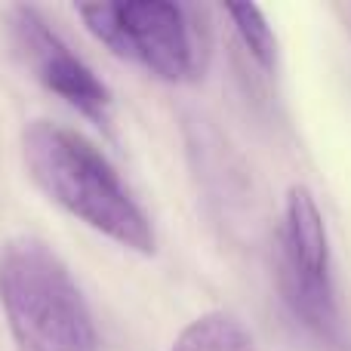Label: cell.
I'll list each match as a JSON object with an SVG mask.
<instances>
[{"mask_svg":"<svg viewBox=\"0 0 351 351\" xmlns=\"http://www.w3.org/2000/svg\"><path fill=\"white\" fill-rule=\"evenodd\" d=\"M22 164L31 182L74 219L133 253H154L152 219L105 154L80 133L53 121H31L22 130Z\"/></svg>","mask_w":351,"mask_h":351,"instance_id":"obj_1","label":"cell"},{"mask_svg":"<svg viewBox=\"0 0 351 351\" xmlns=\"http://www.w3.org/2000/svg\"><path fill=\"white\" fill-rule=\"evenodd\" d=\"M0 308L16 351H99L77 280L34 234L10 237L0 247Z\"/></svg>","mask_w":351,"mask_h":351,"instance_id":"obj_2","label":"cell"},{"mask_svg":"<svg viewBox=\"0 0 351 351\" xmlns=\"http://www.w3.org/2000/svg\"><path fill=\"white\" fill-rule=\"evenodd\" d=\"M77 12L86 31L117 59L136 62L167 84H185L204 71L194 22L173 0H111L86 3Z\"/></svg>","mask_w":351,"mask_h":351,"instance_id":"obj_3","label":"cell"},{"mask_svg":"<svg viewBox=\"0 0 351 351\" xmlns=\"http://www.w3.org/2000/svg\"><path fill=\"white\" fill-rule=\"evenodd\" d=\"M280 290L290 311L321 339H342V311L333 284L330 234L315 194L293 185L284 200V222L278 234Z\"/></svg>","mask_w":351,"mask_h":351,"instance_id":"obj_4","label":"cell"},{"mask_svg":"<svg viewBox=\"0 0 351 351\" xmlns=\"http://www.w3.org/2000/svg\"><path fill=\"white\" fill-rule=\"evenodd\" d=\"M6 31L16 56L37 84H43L80 114L105 123L111 108V90L93 74L84 59L71 53V47L49 28V22L34 6H10Z\"/></svg>","mask_w":351,"mask_h":351,"instance_id":"obj_5","label":"cell"},{"mask_svg":"<svg viewBox=\"0 0 351 351\" xmlns=\"http://www.w3.org/2000/svg\"><path fill=\"white\" fill-rule=\"evenodd\" d=\"M170 351H256V342L241 317L228 311H206L176 336Z\"/></svg>","mask_w":351,"mask_h":351,"instance_id":"obj_6","label":"cell"},{"mask_svg":"<svg viewBox=\"0 0 351 351\" xmlns=\"http://www.w3.org/2000/svg\"><path fill=\"white\" fill-rule=\"evenodd\" d=\"M225 12H228V19L234 22L237 37H241V43L250 49V56H253L262 68H274V62H278V40H274L271 25L265 22L259 6L228 3Z\"/></svg>","mask_w":351,"mask_h":351,"instance_id":"obj_7","label":"cell"}]
</instances>
